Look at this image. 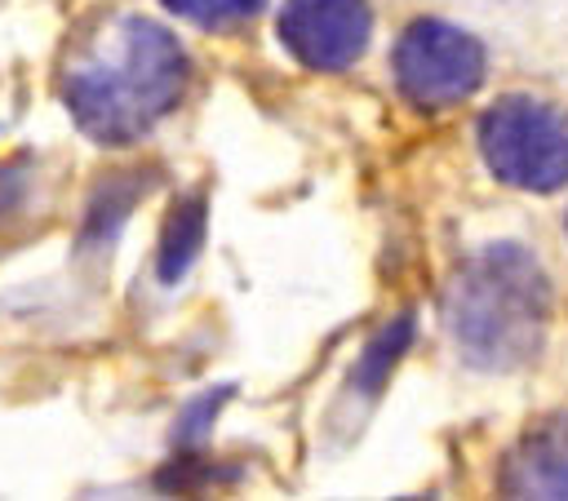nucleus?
<instances>
[{
	"label": "nucleus",
	"mask_w": 568,
	"mask_h": 501,
	"mask_svg": "<svg viewBox=\"0 0 568 501\" xmlns=\"http://www.w3.org/2000/svg\"><path fill=\"white\" fill-rule=\"evenodd\" d=\"M186 89L182 44L151 18H111L71 62L62 98L71 120L102 146H129L151 133Z\"/></svg>",
	"instance_id": "obj_1"
},
{
	"label": "nucleus",
	"mask_w": 568,
	"mask_h": 501,
	"mask_svg": "<svg viewBox=\"0 0 568 501\" xmlns=\"http://www.w3.org/2000/svg\"><path fill=\"white\" fill-rule=\"evenodd\" d=\"M444 319L457 350L479 368H519L541 350L550 284L519 244L479 248L444 293Z\"/></svg>",
	"instance_id": "obj_2"
},
{
	"label": "nucleus",
	"mask_w": 568,
	"mask_h": 501,
	"mask_svg": "<svg viewBox=\"0 0 568 501\" xmlns=\"http://www.w3.org/2000/svg\"><path fill=\"white\" fill-rule=\"evenodd\" d=\"M475 137L497 182L537 195L568 186V120L555 106L524 93L497 98L479 115Z\"/></svg>",
	"instance_id": "obj_3"
},
{
	"label": "nucleus",
	"mask_w": 568,
	"mask_h": 501,
	"mask_svg": "<svg viewBox=\"0 0 568 501\" xmlns=\"http://www.w3.org/2000/svg\"><path fill=\"white\" fill-rule=\"evenodd\" d=\"M484 80V44L444 22V18H417L395 44V84L413 106L439 111L462 98H470Z\"/></svg>",
	"instance_id": "obj_4"
},
{
	"label": "nucleus",
	"mask_w": 568,
	"mask_h": 501,
	"mask_svg": "<svg viewBox=\"0 0 568 501\" xmlns=\"http://www.w3.org/2000/svg\"><path fill=\"white\" fill-rule=\"evenodd\" d=\"M280 40L306 71H346L373 35L364 0H284Z\"/></svg>",
	"instance_id": "obj_5"
},
{
	"label": "nucleus",
	"mask_w": 568,
	"mask_h": 501,
	"mask_svg": "<svg viewBox=\"0 0 568 501\" xmlns=\"http://www.w3.org/2000/svg\"><path fill=\"white\" fill-rule=\"evenodd\" d=\"M497 483L506 497H541V501L568 497V412L532 426L506 457Z\"/></svg>",
	"instance_id": "obj_6"
},
{
	"label": "nucleus",
	"mask_w": 568,
	"mask_h": 501,
	"mask_svg": "<svg viewBox=\"0 0 568 501\" xmlns=\"http://www.w3.org/2000/svg\"><path fill=\"white\" fill-rule=\"evenodd\" d=\"M204 231H209V204H204V195L173 200V208L164 217V231H160V248H155L160 284H178L191 270V262L204 248Z\"/></svg>",
	"instance_id": "obj_7"
},
{
	"label": "nucleus",
	"mask_w": 568,
	"mask_h": 501,
	"mask_svg": "<svg viewBox=\"0 0 568 501\" xmlns=\"http://www.w3.org/2000/svg\"><path fill=\"white\" fill-rule=\"evenodd\" d=\"M413 341V315H395L390 324H382L373 333V341L364 346V355L355 359V372H351V386H359L364 395H377L390 377V368L399 364V355L408 350Z\"/></svg>",
	"instance_id": "obj_8"
},
{
	"label": "nucleus",
	"mask_w": 568,
	"mask_h": 501,
	"mask_svg": "<svg viewBox=\"0 0 568 501\" xmlns=\"http://www.w3.org/2000/svg\"><path fill=\"white\" fill-rule=\"evenodd\" d=\"M266 0H164L169 13L195 22V27H231L262 9Z\"/></svg>",
	"instance_id": "obj_9"
},
{
	"label": "nucleus",
	"mask_w": 568,
	"mask_h": 501,
	"mask_svg": "<svg viewBox=\"0 0 568 501\" xmlns=\"http://www.w3.org/2000/svg\"><path fill=\"white\" fill-rule=\"evenodd\" d=\"M222 399H226V386H222V390H209V395H204V399H195V403H186V412L178 417V439H195V434L217 417Z\"/></svg>",
	"instance_id": "obj_10"
}]
</instances>
